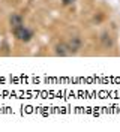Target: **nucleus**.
I'll list each match as a JSON object with an SVG mask.
<instances>
[{
	"label": "nucleus",
	"mask_w": 120,
	"mask_h": 132,
	"mask_svg": "<svg viewBox=\"0 0 120 132\" xmlns=\"http://www.w3.org/2000/svg\"><path fill=\"white\" fill-rule=\"evenodd\" d=\"M12 33H14L15 39L20 42H30L33 39V35H35L32 29L26 27L24 24L20 26V27H17V29H12Z\"/></svg>",
	"instance_id": "obj_1"
},
{
	"label": "nucleus",
	"mask_w": 120,
	"mask_h": 132,
	"mask_svg": "<svg viewBox=\"0 0 120 132\" xmlns=\"http://www.w3.org/2000/svg\"><path fill=\"white\" fill-rule=\"evenodd\" d=\"M66 44H68V48H69V51H71V54L78 53V51L81 50V47H83V41H81L80 36H74V38H71Z\"/></svg>",
	"instance_id": "obj_2"
},
{
	"label": "nucleus",
	"mask_w": 120,
	"mask_h": 132,
	"mask_svg": "<svg viewBox=\"0 0 120 132\" xmlns=\"http://www.w3.org/2000/svg\"><path fill=\"white\" fill-rule=\"evenodd\" d=\"M24 24V18L21 14H11L9 15V26H11V29H17V27H20V26Z\"/></svg>",
	"instance_id": "obj_3"
},
{
	"label": "nucleus",
	"mask_w": 120,
	"mask_h": 132,
	"mask_svg": "<svg viewBox=\"0 0 120 132\" xmlns=\"http://www.w3.org/2000/svg\"><path fill=\"white\" fill-rule=\"evenodd\" d=\"M54 54L59 56V57H66V56H69L71 51H69V48H68V44H66V42L57 44L56 47H54Z\"/></svg>",
	"instance_id": "obj_4"
},
{
	"label": "nucleus",
	"mask_w": 120,
	"mask_h": 132,
	"mask_svg": "<svg viewBox=\"0 0 120 132\" xmlns=\"http://www.w3.org/2000/svg\"><path fill=\"white\" fill-rule=\"evenodd\" d=\"M101 41H102V45H104L105 48H111L113 47V38L108 35V33H104V35H102Z\"/></svg>",
	"instance_id": "obj_5"
},
{
	"label": "nucleus",
	"mask_w": 120,
	"mask_h": 132,
	"mask_svg": "<svg viewBox=\"0 0 120 132\" xmlns=\"http://www.w3.org/2000/svg\"><path fill=\"white\" fill-rule=\"evenodd\" d=\"M75 2H77V0H62V5H63V6H71Z\"/></svg>",
	"instance_id": "obj_6"
}]
</instances>
